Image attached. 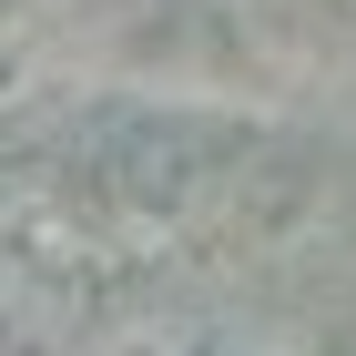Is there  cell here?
<instances>
[{"instance_id": "1", "label": "cell", "mask_w": 356, "mask_h": 356, "mask_svg": "<svg viewBox=\"0 0 356 356\" xmlns=\"http://www.w3.org/2000/svg\"><path fill=\"white\" fill-rule=\"evenodd\" d=\"M0 356H72V326H61L51 285L31 265H10V254H0Z\"/></svg>"}]
</instances>
